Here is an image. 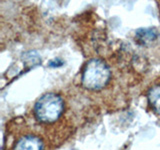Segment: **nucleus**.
Listing matches in <instances>:
<instances>
[{
	"instance_id": "1",
	"label": "nucleus",
	"mask_w": 160,
	"mask_h": 150,
	"mask_svg": "<svg viewBox=\"0 0 160 150\" xmlns=\"http://www.w3.org/2000/svg\"><path fill=\"white\" fill-rule=\"evenodd\" d=\"M111 78V71L102 59L92 58L88 60L82 70L81 83L84 88L99 91L107 86Z\"/></svg>"
},
{
	"instance_id": "2",
	"label": "nucleus",
	"mask_w": 160,
	"mask_h": 150,
	"mask_svg": "<svg viewBox=\"0 0 160 150\" xmlns=\"http://www.w3.org/2000/svg\"><path fill=\"white\" fill-rule=\"evenodd\" d=\"M64 111V100L56 93H46L34 105V116L37 121L51 124L58 121Z\"/></svg>"
},
{
	"instance_id": "3",
	"label": "nucleus",
	"mask_w": 160,
	"mask_h": 150,
	"mask_svg": "<svg viewBox=\"0 0 160 150\" xmlns=\"http://www.w3.org/2000/svg\"><path fill=\"white\" fill-rule=\"evenodd\" d=\"M13 150H44V144L36 135L26 134L18 138Z\"/></svg>"
},
{
	"instance_id": "4",
	"label": "nucleus",
	"mask_w": 160,
	"mask_h": 150,
	"mask_svg": "<svg viewBox=\"0 0 160 150\" xmlns=\"http://www.w3.org/2000/svg\"><path fill=\"white\" fill-rule=\"evenodd\" d=\"M158 32L155 28H141L138 29L135 35V39L139 44L148 45L153 42L158 36Z\"/></svg>"
},
{
	"instance_id": "5",
	"label": "nucleus",
	"mask_w": 160,
	"mask_h": 150,
	"mask_svg": "<svg viewBox=\"0 0 160 150\" xmlns=\"http://www.w3.org/2000/svg\"><path fill=\"white\" fill-rule=\"evenodd\" d=\"M147 99L154 112L160 115V83H155L148 89Z\"/></svg>"
}]
</instances>
